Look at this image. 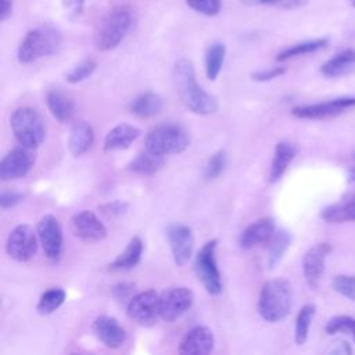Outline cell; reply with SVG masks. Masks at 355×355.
<instances>
[{
	"label": "cell",
	"mask_w": 355,
	"mask_h": 355,
	"mask_svg": "<svg viewBox=\"0 0 355 355\" xmlns=\"http://www.w3.org/2000/svg\"><path fill=\"white\" fill-rule=\"evenodd\" d=\"M140 136V129L122 122L114 126L104 137V151H116V150H125L128 148L137 137Z\"/></svg>",
	"instance_id": "21"
},
{
	"label": "cell",
	"mask_w": 355,
	"mask_h": 355,
	"mask_svg": "<svg viewBox=\"0 0 355 355\" xmlns=\"http://www.w3.org/2000/svg\"><path fill=\"white\" fill-rule=\"evenodd\" d=\"M46 103L51 115L58 122H68L73 116L75 103L73 98L61 89H50L46 94Z\"/></svg>",
	"instance_id": "22"
},
{
	"label": "cell",
	"mask_w": 355,
	"mask_h": 355,
	"mask_svg": "<svg viewBox=\"0 0 355 355\" xmlns=\"http://www.w3.org/2000/svg\"><path fill=\"white\" fill-rule=\"evenodd\" d=\"M144 250V244L143 240L139 236H133L128 245L125 247V250L110 263V270H130L133 269L141 258Z\"/></svg>",
	"instance_id": "27"
},
{
	"label": "cell",
	"mask_w": 355,
	"mask_h": 355,
	"mask_svg": "<svg viewBox=\"0 0 355 355\" xmlns=\"http://www.w3.org/2000/svg\"><path fill=\"white\" fill-rule=\"evenodd\" d=\"M320 218L327 223H344L355 220V194H349L323 208Z\"/></svg>",
	"instance_id": "24"
},
{
	"label": "cell",
	"mask_w": 355,
	"mask_h": 355,
	"mask_svg": "<svg viewBox=\"0 0 355 355\" xmlns=\"http://www.w3.org/2000/svg\"><path fill=\"white\" fill-rule=\"evenodd\" d=\"M65 301V291L61 287H51L49 290H46L44 293H42L37 305H36V311L40 315H50L53 312H55Z\"/></svg>",
	"instance_id": "33"
},
{
	"label": "cell",
	"mask_w": 355,
	"mask_h": 355,
	"mask_svg": "<svg viewBox=\"0 0 355 355\" xmlns=\"http://www.w3.org/2000/svg\"><path fill=\"white\" fill-rule=\"evenodd\" d=\"M286 72L284 67H273L269 69H262V71H257L251 73V79L257 80V82H268L272 80L275 78L282 76Z\"/></svg>",
	"instance_id": "42"
},
{
	"label": "cell",
	"mask_w": 355,
	"mask_h": 355,
	"mask_svg": "<svg viewBox=\"0 0 355 355\" xmlns=\"http://www.w3.org/2000/svg\"><path fill=\"white\" fill-rule=\"evenodd\" d=\"M329 354H352V348L347 341L336 340L330 344V347L326 349Z\"/></svg>",
	"instance_id": "45"
},
{
	"label": "cell",
	"mask_w": 355,
	"mask_h": 355,
	"mask_svg": "<svg viewBox=\"0 0 355 355\" xmlns=\"http://www.w3.org/2000/svg\"><path fill=\"white\" fill-rule=\"evenodd\" d=\"M295 154H297V147L290 141L283 140L275 146V153H273L270 171H269L270 183H276L277 180H280V178L287 171L290 162L294 159Z\"/></svg>",
	"instance_id": "23"
},
{
	"label": "cell",
	"mask_w": 355,
	"mask_h": 355,
	"mask_svg": "<svg viewBox=\"0 0 355 355\" xmlns=\"http://www.w3.org/2000/svg\"><path fill=\"white\" fill-rule=\"evenodd\" d=\"M225 55H226V47L223 43H214L208 47L205 53L204 65H205L207 78L209 80H215L218 78L225 61Z\"/></svg>",
	"instance_id": "30"
},
{
	"label": "cell",
	"mask_w": 355,
	"mask_h": 355,
	"mask_svg": "<svg viewBox=\"0 0 355 355\" xmlns=\"http://www.w3.org/2000/svg\"><path fill=\"white\" fill-rule=\"evenodd\" d=\"M327 39L322 37V39H313V40H306V42H301L297 43L291 47H287L284 50H282L277 55L276 60L277 61H287L290 58L298 57V55H304V54H309V53H315L323 47L327 46Z\"/></svg>",
	"instance_id": "31"
},
{
	"label": "cell",
	"mask_w": 355,
	"mask_h": 355,
	"mask_svg": "<svg viewBox=\"0 0 355 355\" xmlns=\"http://www.w3.org/2000/svg\"><path fill=\"white\" fill-rule=\"evenodd\" d=\"M351 107H355V97L348 96L316 104L297 105L291 110V114L300 119H324L336 116Z\"/></svg>",
	"instance_id": "13"
},
{
	"label": "cell",
	"mask_w": 355,
	"mask_h": 355,
	"mask_svg": "<svg viewBox=\"0 0 355 355\" xmlns=\"http://www.w3.org/2000/svg\"><path fill=\"white\" fill-rule=\"evenodd\" d=\"M333 288L345 298L355 301V276L338 275L333 279Z\"/></svg>",
	"instance_id": "37"
},
{
	"label": "cell",
	"mask_w": 355,
	"mask_h": 355,
	"mask_svg": "<svg viewBox=\"0 0 355 355\" xmlns=\"http://www.w3.org/2000/svg\"><path fill=\"white\" fill-rule=\"evenodd\" d=\"M194 301V294L187 287H169L159 294V318L173 322L186 313Z\"/></svg>",
	"instance_id": "11"
},
{
	"label": "cell",
	"mask_w": 355,
	"mask_h": 355,
	"mask_svg": "<svg viewBox=\"0 0 355 355\" xmlns=\"http://www.w3.org/2000/svg\"><path fill=\"white\" fill-rule=\"evenodd\" d=\"M164 164H165L164 155L155 154L146 148L144 151L139 153L128 164V169L135 173H139V175H153V173L158 172Z\"/></svg>",
	"instance_id": "28"
},
{
	"label": "cell",
	"mask_w": 355,
	"mask_h": 355,
	"mask_svg": "<svg viewBox=\"0 0 355 355\" xmlns=\"http://www.w3.org/2000/svg\"><path fill=\"white\" fill-rule=\"evenodd\" d=\"M133 22V14L128 6L114 7L94 29L93 43L100 51H110L115 49L126 36Z\"/></svg>",
	"instance_id": "3"
},
{
	"label": "cell",
	"mask_w": 355,
	"mask_h": 355,
	"mask_svg": "<svg viewBox=\"0 0 355 355\" xmlns=\"http://www.w3.org/2000/svg\"><path fill=\"white\" fill-rule=\"evenodd\" d=\"M166 239L175 263L178 266L186 265L190 261L194 248L191 229L183 223H171L166 227Z\"/></svg>",
	"instance_id": "14"
},
{
	"label": "cell",
	"mask_w": 355,
	"mask_h": 355,
	"mask_svg": "<svg viewBox=\"0 0 355 355\" xmlns=\"http://www.w3.org/2000/svg\"><path fill=\"white\" fill-rule=\"evenodd\" d=\"M324 330L327 334H337V333L347 334L355 341V318L347 316V315L334 316L327 322Z\"/></svg>",
	"instance_id": "34"
},
{
	"label": "cell",
	"mask_w": 355,
	"mask_h": 355,
	"mask_svg": "<svg viewBox=\"0 0 355 355\" xmlns=\"http://www.w3.org/2000/svg\"><path fill=\"white\" fill-rule=\"evenodd\" d=\"M164 108V100L154 92H144L130 101L129 110L137 118H153Z\"/></svg>",
	"instance_id": "26"
},
{
	"label": "cell",
	"mask_w": 355,
	"mask_h": 355,
	"mask_svg": "<svg viewBox=\"0 0 355 355\" xmlns=\"http://www.w3.org/2000/svg\"><path fill=\"white\" fill-rule=\"evenodd\" d=\"M351 4L355 7V0H351Z\"/></svg>",
	"instance_id": "48"
},
{
	"label": "cell",
	"mask_w": 355,
	"mask_h": 355,
	"mask_svg": "<svg viewBox=\"0 0 355 355\" xmlns=\"http://www.w3.org/2000/svg\"><path fill=\"white\" fill-rule=\"evenodd\" d=\"M36 232L46 258L50 262L57 263L61 259L64 250V234L61 223L54 215L46 214L37 222Z\"/></svg>",
	"instance_id": "8"
},
{
	"label": "cell",
	"mask_w": 355,
	"mask_h": 355,
	"mask_svg": "<svg viewBox=\"0 0 355 355\" xmlns=\"http://www.w3.org/2000/svg\"><path fill=\"white\" fill-rule=\"evenodd\" d=\"M316 306L313 304H305L295 318V329H294V340L298 345H302L308 340L309 326L315 316Z\"/></svg>",
	"instance_id": "32"
},
{
	"label": "cell",
	"mask_w": 355,
	"mask_h": 355,
	"mask_svg": "<svg viewBox=\"0 0 355 355\" xmlns=\"http://www.w3.org/2000/svg\"><path fill=\"white\" fill-rule=\"evenodd\" d=\"M35 164V153L32 148L19 147L8 151L0 162V179L3 182L15 180L26 176Z\"/></svg>",
	"instance_id": "12"
},
{
	"label": "cell",
	"mask_w": 355,
	"mask_h": 355,
	"mask_svg": "<svg viewBox=\"0 0 355 355\" xmlns=\"http://www.w3.org/2000/svg\"><path fill=\"white\" fill-rule=\"evenodd\" d=\"M62 4L71 17H79L83 11L85 0H62Z\"/></svg>",
	"instance_id": "44"
},
{
	"label": "cell",
	"mask_w": 355,
	"mask_h": 355,
	"mask_svg": "<svg viewBox=\"0 0 355 355\" xmlns=\"http://www.w3.org/2000/svg\"><path fill=\"white\" fill-rule=\"evenodd\" d=\"M128 208H129V204L122 200H114V201L101 204L98 207V209H101V212H104L105 215H110V216H119V215L125 214L128 211Z\"/></svg>",
	"instance_id": "41"
},
{
	"label": "cell",
	"mask_w": 355,
	"mask_h": 355,
	"mask_svg": "<svg viewBox=\"0 0 355 355\" xmlns=\"http://www.w3.org/2000/svg\"><path fill=\"white\" fill-rule=\"evenodd\" d=\"M126 313L139 326H153L159 316V294L155 290L135 294L126 304Z\"/></svg>",
	"instance_id": "10"
},
{
	"label": "cell",
	"mask_w": 355,
	"mask_h": 355,
	"mask_svg": "<svg viewBox=\"0 0 355 355\" xmlns=\"http://www.w3.org/2000/svg\"><path fill=\"white\" fill-rule=\"evenodd\" d=\"M94 336L108 348H119L126 341V331L115 318L101 315L92 324Z\"/></svg>",
	"instance_id": "18"
},
{
	"label": "cell",
	"mask_w": 355,
	"mask_h": 355,
	"mask_svg": "<svg viewBox=\"0 0 355 355\" xmlns=\"http://www.w3.org/2000/svg\"><path fill=\"white\" fill-rule=\"evenodd\" d=\"M355 69V50L347 49L322 64L320 72L327 78H338Z\"/></svg>",
	"instance_id": "25"
},
{
	"label": "cell",
	"mask_w": 355,
	"mask_h": 355,
	"mask_svg": "<svg viewBox=\"0 0 355 355\" xmlns=\"http://www.w3.org/2000/svg\"><path fill=\"white\" fill-rule=\"evenodd\" d=\"M291 234L287 230H277L273 233L270 240L268 241V254H266V265L269 269H273L280 259L284 257L286 251L291 244Z\"/></svg>",
	"instance_id": "29"
},
{
	"label": "cell",
	"mask_w": 355,
	"mask_h": 355,
	"mask_svg": "<svg viewBox=\"0 0 355 355\" xmlns=\"http://www.w3.org/2000/svg\"><path fill=\"white\" fill-rule=\"evenodd\" d=\"M133 291H135V284L126 283V282L118 283L112 287V295L119 302H126L128 304L130 301V298L135 295Z\"/></svg>",
	"instance_id": "40"
},
{
	"label": "cell",
	"mask_w": 355,
	"mask_h": 355,
	"mask_svg": "<svg viewBox=\"0 0 355 355\" xmlns=\"http://www.w3.org/2000/svg\"><path fill=\"white\" fill-rule=\"evenodd\" d=\"M37 232L29 225H17L7 237L6 251L11 259L17 262H28L37 251Z\"/></svg>",
	"instance_id": "9"
},
{
	"label": "cell",
	"mask_w": 355,
	"mask_h": 355,
	"mask_svg": "<svg viewBox=\"0 0 355 355\" xmlns=\"http://www.w3.org/2000/svg\"><path fill=\"white\" fill-rule=\"evenodd\" d=\"M216 245L218 240L212 239L207 241L196 255L194 270L204 288L211 295H219L222 293V279L216 263Z\"/></svg>",
	"instance_id": "7"
},
{
	"label": "cell",
	"mask_w": 355,
	"mask_h": 355,
	"mask_svg": "<svg viewBox=\"0 0 355 355\" xmlns=\"http://www.w3.org/2000/svg\"><path fill=\"white\" fill-rule=\"evenodd\" d=\"M243 4L247 6H262V4H273L284 8H297L306 3V0H241Z\"/></svg>",
	"instance_id": "39"
},
{
	"label": "cell",
	"mask_w": 355,
	"mask_h": 355,
	"mask_svg": "<svg viewBox=\"0 0 355 355\" xmlns=\"http://www.w3.org/2000/svg\"><path fill=\"white\" fill-rule=\"evenodd\" d=\"M96 68H97V62L92 58H86L79 64H76L71 71H68L65 73V79L69 83H79L86 78H89L96 71Z\"/></svg>",
	"instance_id": "35"
},
{
	"label": "cell",
	"mask_w": 355,
	"mask_h": 355,
	"mask_svg": "<svg viewBox=\"0 0 355 355\" xmlns=\"http://www.w3.org/2000/svg\"><path fill=\"white\" fill-rule=\"evenodd\" d=\"M293 288L288 280L277 277L262 284L258 298V313L270 323L283 320L291 311Z\"/></svg>",
	"instance_id": "2"
},
{
	"label": "cell",
	"mask_w": 355,
	"mask_h": 355,
	"mask_svg": "<svg viewBox=\"0 0 355 355\" xmlns=\"http://www.w3.org/2000/svg\"><path fill=\"white\" fill-rule=\"evenodd\" d=\"M276 232L275 220L272 218H261L250 223L240 234L239 244L243 250H251L261 243H268Z\"/></svg>",
	"instance_id": "19"
},
{
	"label": "cell",
	"mask_w": 355,
	"mask_h": 355,
	"mask_svg": "<svg viewBox=\"0 0 355 355\" xmlns=\"http://www.w3.org/2000/svg\"><path fill=\"white\" fill-rule=\"evenodd\" d=\"M11 8H12L11 0H1V4H0V19L1 21H4L11 14Z\"/></svg>",
	"instance_id": "46"
},
{
	"label": "cell",
	"mask_w": 355,
	"mask_h": 355,
	"mask_svg": "<svg viewBox=\"0 0 355 355\" xmlns=\"http://www.w3.org/2000/svg\"><path fill=\"white\" fill-rule=\"evenodd\" d=\"M24 200V196L18 191H8V190H3L0 194V207L3 209L15 207L17 204H19Z\"/></svg>",
	"instance_id": "43"
},
{
	"label": "cell",
	"mask_w": 355,
	"mask_h": 355,
	"mask_svg": "<svg viewBox=\"0 0 355 355\" xmlns=\"http://www.w3.org/2000/svg\"><path fill=\"white\" fill-rule=\"evenodd\" d=\"M190 146L189 133L179 125L165 123L153 128L144 139V147L159 155L180 154Z\"/></svg>",
	"instance_id": "6"
},
{
	"label": "cell",
	"mask_w": 355,
	"mask_h": 355,
	"mask_svg": "<svg viewBox=\"0 0 355 355\" xmlns=\"http://www.w3.org/2000/svg\"><path fill=\"white\" fill-rule=\"evenodd\" d=\"M214 344L215 338L212 330L207 326L197 324L183 336L179 352L186 355H205L214 349Z\"/></svg>",
	"instance_id": "17"
},
{
	"label": "cell",
	"mask_w": 355,
	"mask_h": 355,
	"mask_svg": "<svg viewBox=\"0 0 355 355\" xmlns=\"http://www.w3.org/2000/svg\"><path fill=\"white\" fill-rule=\"evenodd\" d=\"M69 227L73 236L82 241L96 243L107 237V227L96 216V214L89 209H83L72 215L69 220Z\"/></svg>",
	"instance_id": "15"
},
{
	"label": "cell",
	"mask_w": 355,
	"mask_h": 355,
	"mask_svg": "<svg viewBox=\"0 0 355 355\" xmlns=\"http://www.w3.org/2000/svg\"><path fill=\"white\" fill-rule=\"evenodd\" d=\"M330 252L331 245L329 243H319L305 252L302 258V272L306 284L311 288H316L319 286L324 270V261Z\"/></svg>",
	"instance_id": "16"
},
{
	"label": "cell",
	"mask_w": 355,
	"mask_h": 355,
	"mask_svg": "<svg viewBox=\"0 0 355 355\" xmlns=\"http://www.w3.org/2000/svg\"><path fill=\"white\" fill-rule=\"evenodd\" d=\"M184 1L191 10L207 17H214L219 14L222 7L220 0H184Z\"/></svg>",
	"instance_id": "38"
},
{
	"label": "cell",
	"mask_w": 355,
	"mask_h": 355,
	"mask_svg": "<svg viewBox=\"0 0 355 355\" xmlns=\"http://www.w3.org/2000/svg\"><path fill=\"white\" fill-rule=\"evenodd\" d=\"M172 80L182 103L187 110L198 115H211L218 111V98L205 92L197 83L196 71L190 60L180 58L176 61L172 71Z\"/></svg>",
	"instance_id": "1"
},
{
	"label": "cell",
	"mask_w": 355,
	"mask_h": 355,
	"mask_svg": "<svg viewBox=\"0 0 355 355\" xmlns=\"http://www.w3.org/2000/svg\"><path fill=\"white\" fill-rule=\"evenodd\" d=\"M94 141V132L89 122L79 119L76 121L71 130L68 137V148L73 157H80L85 153H87Z\"/></svg>",
	"instance_id": "20"
},
{
	"label": "cell",
	"mask_w": 355,
	"mask_h": 355,
	"mask_svg": "<svg viewBox=\"0 0 355 355\" xmlns=\"http://www.w3.org/2000/svg\"><path fill=\"white\" fill-rule=\"evenodd\" d=\"M10 126L15 140L28 148H37L46 139V121L33 107H18L10 116Z\"/></svg>",
	"instance_id": "5"
},
{
	"label": "cell",
	"mask_w": 355,
	"mask_h": 355,
	"mask_svg": "<svg viewBox=\"0 0 355 355\" xmlns=\"http://www.w3.org/2000/svg\"><path fill=\"white\" fill-rule=\"evenodd\" d=\"M61 33L51 25H42L26 32L17 51V58L21 64H31L42 57L51 55L61 46Z\"/></svg>",
	"instance_id": "4"
},
{
	"label": "cell",
	"mask_w": 355,
	"mask_h": 355,
	"mask_svg": "<svg viewBox=\"0 0 355 355\" xmlns=\"http://www.w3.org/2000/svg\"><path fill=\"white\" fill-rule=\"evenodd\" d=\"M227 165V157L223 150H218L214 153L207 164H205V178L207 179H216L226 168Z\"/></svg>",
	"instance_id": "36"
},
{
	"label": "cell",
	"mask_w": 355,
	"mask_h": 355,
	"mask_svg": "<svg viewBox=\"0 0 355 355\" xmlns=\"http://www.w3.org/2000/svg\"><path fill=\"white\" fill-rule=\"evenodd\" d=\"M349 180L355 182V168H352L351 172H349Z\"/></svg>",
	"instance_id": "47"
}]
</instances>
